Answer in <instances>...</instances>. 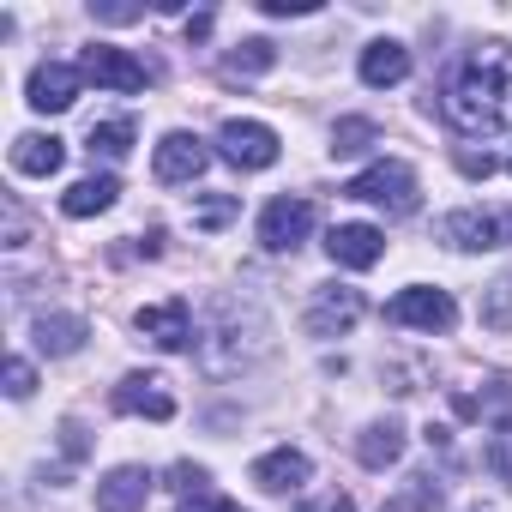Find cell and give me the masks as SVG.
Masks as SVG:
<instances>
[{
	"label": "cell",
	"instance_id": "cell-15",
	"mask_svg": "<svg viewBox=\"0 0 512 512\" xmlns=\"http://www.w3.org/2000/svg\"><path fill=\"white\" fill-rule=\"evenodd\" d=\"M169 488L181 494V512H247V506H235L229 494H217L199 464H175V470H169Z\"/></svg>",
	"mask_w": 512,
	"mask_h": 512
},
{
	"label": "cell",
	"instance_id": "cell-34",
	"mask_svg": "<svg viewBox=\"0 0 512 512\" xmlns=\"http://www.w3.org/2000/svg\"><path fill=\"white\" fill-rule=\"evenodd\" d=\"M61 452H67V458H85V428H79V422L61 428Z\"/></svg>",
	"mask_w": 512,
	"mask_h": 512
},
{
	"label": "cell",
	"instance_id": "cell-33",
	"mask_svg": "<svg viewBox=\"0 0 512 512\" xmlns=\"http://www.w3.org/2000/svg\"><path fill=\"white\" fill-rule=\"evenodd\" d=\"M97 19H109V25H133V19H145V7H91Z\"/></svg>",
	"mask_w": 512,
	"mask_h": 512
},
{
	"label": "cell",
	"instance_id": "cell-1",
	"mask_svg": "<svg viewBox=\"0 0 512 512\" xmlns=\"http://www.w3.org/2000/svg\"><path fill=\"white\" fill-rule=\"evenodd\" d=\"M446 115L464 133H506L512 127V49L506 43H482L458 79L446 85Z\"/></svg>",
	"mask_w": 512,
	"mask_h": 512
},
{
	"label": "cell",
	"instance_id": "cell-18",
	"mask_svg": "<svg viewBox=\"0 0 512 512\" xmlns=\"http://www.w3.org/2000/svg\"><path fill=\"white\" fill-rule=\"evenodd\" d=\"M121 199V181L115 175H85V181H73L67 193H61V211L67 217H97V211H109Z\"/></svg>",
	"mask_w": 512,
	"mask_h": 512
},
{
	"label": "cell",
	"instance_id": "cell-35",
	"mask_svg": "<svg viewBox=\"0 0 512 512\" xmlns=\"http://www.w3.org/2000/svg\"><path fill=\"white\" fill-rule=\"evenodd\" d=\"M205 37H211V13H193L187 19V43H205Z\"/></svg>",
	"mask_w": 512,
	"mask_h": 512
},
{
	"label": "cell",
	"instance_id": "cell-5",
	"mask_svg": "<svg viewBox=\"0 0 512 512\" xmlns=\"http://www.w3.org/2000/svg\"><path fill=\"white\" fill-rule=\"evenodd\" d=\"M386 320L392 326H422V332H452V320H458V308H452V296L446 290H398L392 302H386Z\"/></svg>",
	"mask_w": 512,
	"mask_h": 512
},
{
	"label": "cell",
	"instance_id": "cell-20",
	"mask_svg": "<svg viewBox=\"0 0 512 512\" xmlns=\"http://www.w3.org/2000/svg\"><path fill=\"white\" fill-rule=\"evenodd\" d=\"M37 350L43 356H73L79 344H85V320L79 314H37Z\"/></svg>",
	"mask_w": 512,
	"mask_h": 512
},
{
	"label": "cell",
	"instance_id": "cell-11",
	"mask_svg": "<svg viewBox=\"0 0 512 512\" xmlns=\"http://www.w3.org/2000/svg\"><path fill=\"white\" fill-rule=\"evenodd\" d=\"M506 217H494V211H452L446 223H440V235L452 241V247H464V253H488V247H500L506 241Z\"/></svg>",
	"mask_w": 512,
	"mask_h": 512
},
{
	"label": "cell",
	"instance_id": "cell-31",
	"mask_svg": "<svg viewBox=\"0 0 512 512\" xmlns=\"http://www.w3.org/2000/svg\"><path fill=\"white\" fill-rule=\"evenodd\" d=\"M458 169H464V175H482V181H488V175H494V157H488V151H458Z\"/></svg>",
	"mask_w": 512,
	"mask_h": 512
},
{
	"label": "cell",
	"instance_id": "cell-14",
	"mask_svg": "<svg viewBox=\"0 0 512 512\" xmlns=\"http://www.w3.org/2000/svg\"><path fill=\"white\" fill-rule=\"evenodd\" d=\"M115 410H127V416H151V422H169V416H175V398L163 392L157 374H127V380L115 386Z\"/></svg>",
	"mask_w": 512,
	"mask_h": 512
},
{
	"label": "cell",
	"instance_id": "cell-13",
	"mask_svg": "<svg viewBox=\"0 0 512 512\" xmlns=\"http://www.w3.org/2000/svg\"><path fill=\"white\" fill-rule=\"evenodd\" d=\"M151 500V470L145 464H121L97 482V512H139Z\"/></svg>",
	"mask_w": 512,
	"mask_h": 512
},
{
	"label": "cell",
	"instance_id": "cell-7",
	"mask_svg": "<svg viewBox=\"0 0 512 512\" xmlns=\"http://www.w3.org/2000/svg\"><path fill=\"white\" fill-rule=\"evenodd\" d=\"M79 85H85L79 67H67V61H43V67L31 73V85H25V97H31L37 115H61V109L79 103Z\"/></svg>",
	"mask_w": 512,
	"mask_h": 512
},
{
	"label": "cell",
	"instance_id": "cell-3",
	"mask_svg": "<svg viewBox=\"0 0 512 512\" xmlns=\"http://www.w3.org/2000/svg\"><path fill=\"white\" fill-rule=\"evenodd\" d=\"M278 133L266 121H223L217 127V157L235 163V169H272L278 163Z\"/></svg>",
	"mask_w": 512,
	"mask_h": 512
},
{
	"label": "cell",
	"instance_id": "cell-23",
	"mask_svg": "<svg viewBox=\"0 0 512 512\" xmlns=\"http://www.w3.org/2000/svg\"><path fill=\"white\" fill-rule=\"evenodd\" d=\"M133 151V121H103L91 127V157H127Z\"/></svg>",
	"mask_w": 512,
	"mask_h": 512
},
{
	"label": "cell",
	"instance_id": "cell-30",
	"mask_svg": "<svg viewBox=\"0 0 512 512\" xmlns=\"http://www.w3.org/2000/svg\"><path fill=\"white\" fill-rule=\"evenodd\" d=\"M260 13H272V19H302V13H314V0H260Z\"/></svg>",
	"mask_w": 512,
	"mask_h": 512
},
{
	"label": "cell",
	"instance_id": "cell-25",
	"mask_svg": "<svg viewBox=\"0 0 512 512\" xmlns=\"http://www.w3.org/2000/svg\"><path fill=\"white\" fill-rule=\"evenodd\" d=\"M482 464L512 488V422H500L494 434H488V446H482Z\"/></svg>",
	"mask_w": 512,
	"mask_h": 512
},
{
	"label": "cell",
	"instance_id": "cell-22",
	"mask_svg": "<svg viewBox=\"0 0 512 512\" xmlns=\"http://www.w3.org/2000/svg\"><path fill=\"white\" fill-rule=\"evenodd\" d=\"M229 73H266V67H278V49L266 43V37H247V43H235L229 49V61H223Z\"/></svg>",
	"mask_w": 512,
	"mask_h": 512
},
{
	"label": "cell",
	"instance_id": "cell-27",
	"mask_svg": "<svg viewBox=\"0 0 512 512\" xmlns=\"http://www.w3.org/2000/svg\"><path fill=\"white\" fill-rule=\"evenodd\" d=\"M482 326H494V332H506V326H512V272L488 290V302H482Z\"/></svg>",
	"mask_w": 512,
	"mask_h": 512
},
{
	"label": "cell",
	"instance_id": "cell-9",
	"mask_svg": "<svg viewBox=\"0 0 512 512\" xmlns=\"http://www.w3.org/2000/svg\"><path fill=\"white\" fill-rule=\"evenodd\" d=\"M326 253H332L338 266H350V272H368V266H380L386 235H380L374 223H332V235H326Z\"/></svg>",
	"mask_w": 512,
	"mask_h": 512
},
{
	"label": "cell",
	"instance_id": "cell-24",
	"mask_svg": "<svg viewBox=\"0 0 512 512\" xmlns=\"http://www.w3.org/2000/svg\"><path fill=\"white\" fill-rule=\"evenodd\" d=\"M440 506V482L434 476H410V488L398 500H386V512H434Z\"/></svg>",
	"mask_w": 512,
	"mask_h": 512
},
{
	"label": "cell",
	"instance_id": "cell-6",
	"mask_svg": "<svg viewBox=\"0 0 512 512\" xmlns=\"http://www.w3.org/2000/svg\"><path fill=\"white\" fill-rule=\"evenodd\" d=\"M79 73L85 79H97V85H109V91H145V61H133L127 49H115V43H91L85 49V61H79Z\"/></svg>",
	"mask_w": 512,
	"mask_h": 512
},
{
	"label": "cell",
	"instance_id": "cell-12",
	"mask_svg": "<svg viewBox=\"0 0 512 512\" xmlns=\"http://www.w3.org/2000/svg\"><path fill=\"white\" fill-rule=\"evenodd\" d=\"M139 332H145L157 350H187V344H193V314H187L181 296H169V302H157V308H139Z\"/></svg>",
	"mask_w": 512,
	"mask_h": 512
},
{
	"label": "cell",
	"instance_id": "cell-32",
	"mask_svg": "<svg viewBox=\"0 0 512 512\" xmlns=\"http://www.w3.org/2000/svg\"><path fill=\"white\" fill-rule=\"evenodd\" d=\"M302 512H356L350 494H320V500H302Z\"/></svg>",
	"mask_w": 512,
	"mask_h": 512
},
{
	"label": "cell",
	"instance_id": "cell-16",
	"mask_svg": "<svg viewBox=\"0 0 512 512\" xmlns=\"http://www.w3.org/2000/svg\"><path fill=\"white\" fill-rule=\"evenodd\" d=\"M404 73H410V49H404V43L380 37V43H368V49H362V85L386 91V85H398Z\"/></svg>",
	"mask_w": 512,
	"mask_h": 512
},
{
	"label": "cell",
	"instance_id": "cell-2",
	"mask_svg": "<svg viewBox=\"0 0 512 512\" xmlns=\"http://www.w3.org/2000/svg\"><path fill=\"white\" fill-rule=\"evenodd\" d=\"M344 199H362V205H380L386 217H410L416 211V169L410 163H392V157H380V163H368L350 187H344Z\"/></svg>",
	"mask_w": 512,
	"mask_h": 512
},
{
	"label": "cell",
	"instance_id": "cell-21",
	"mask_svg": "<svg viewBox=\"0 0 512 512\" xmlns=\"http://www.w3.org/2000/svg\"><path fill=\"white\" fill-rule=\"evenodd\" d=\"M398 452H404V428H398V422H374V428H362V440H356V458H362L368 470L398 464Z\"/></svg>",
	"mask_w": 512,
	"mask_h": 512
},
{
	"label": "cell",
	"instance_id": "cell-19",
	"mask_svg": "<svg viewBox=\"0 0 512 512\" xmlns=\"http://www.w3.org/2000/svg\"><path fill=\"white\" fill-rule=\"evenodd\" d=\"M253 482H260V488H272V494H284V488L308 482V452H296V446H278V452H266L260 464H253Z\"/></svg>",
	"mask_w": 512,
	"mask_h": 512
},
{
	"label": "cell",
	"instance_id": "cell-28",
	"mask_svg": "<svg viewBox=\"0 0 512 512\" xmlns=\"http://www.w3.org/2000/svg\"><path fill=\"white\" fill-rule=\"evenodd\" d=\"M241 211V199H229V193H217V199H205L199 211H193V223H205V229H217V223H229Z\"/></svg>",
	"mask_w": 512,
	"mask_h": 512
},
{
	"label": "cell",
	"instance_id": "cell-4",
	"mask_svg": "<svg viewBox=\"0 0 512 512\" xmlns=\"http://www.w3.org/2000/svg\"><path fill=\"white\" fill-rule=\"evenodd\" d=\"M308 229H314V199H302V193H284L260 211V241L272 253H296L308 241Z\"/></svg>",
	"mask_w": 512,
	"mask_h": 512
},
{
	"label": "cell",
	"instance_id": "cell-17",
	"mask_svg": "<svg viewBox=\"0 0 512 512\" xmlns=\"http://www.w3.org/2000/svg\"><path fill=\"white\" fill-rule=\"evenodd\" d=\"M67 163V145L55 139V133H25V139H13V169L19 175H55Z\"/></svg>",
	"mask_w": 512,
	"mask_h": 512
},
{
	"label": "cell",
	"instance_id": "cell-26",
	"mask_svg": "<svg viewBox=\"0 0 512 512\" xmlns=\"http://www.w3.org/2000/svg\"><path fill=\"white\" fill-rule=\"evenodd\" d=\"M374 139H380V127H374V121H338L332 151H338V157H356V151H368Z\"/></svg>",
	"mask_w": 512,
	"mask_h": 512
},
{
	"label": "cell",
	"instance_id": "cell-8",
	"mask_svg": "<svg viewBox=\"0 0 512 512\" xmlns=\"http://www.w3.org/2000/svg\"><path fill=\"white\" fill-rule=\"evenodd\" d=\"M356 320H362V290H350V284H326L314 296V308H308V332L314 338H344Z\"/></svg>",
	"mask_w": 512,
	"mask_h": 512
},
{
	"label": "cell",
	"instance_id": "cell-29",
	"mask_svg": "<svg viewBox=\"0 0 512 512\" xmlns=\"http://www.w3.org/2000/svg\"><path fill=\"white\" fill-rule=\"evenodd\" d=\"M31 386H37L31 362H25V356H13V362H7V392H13V398H31Z\"/></svg>",
	"mask_w": 512,
	"mask_h": 512
},
{
	"label": "cell",
	"instance_id": "cell-10",
	"mask_svg": "<svg viewBox=\"0 0 512 512\" xmlns=\"http://www.w3.org/2000/svg\"><path fill=\"white\" fill-rule=\"evenodd\" d=\"M205 163H211V151H205V139H193V133H169L163 145H157V181H169V187H181V181H199L205 175Z\"/></svg>",
	"mask_w": 512,
	"mask_h": 512
}]
</instances>
